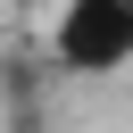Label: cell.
Returning a JSON list of instances; mask_svg holds the SVG:
<instances>
[{"instance_id":"obj_3","label":"cell","mask_w":133,"mask_h":133,"mask_svg":"<svg viewBox=\"0 0 133 133\" xmlns=\"http://www.w3.org/2000/svg\"><path fill=\"white\" fill-rule=\"evenodd\" d=\"M0 133H50V108H0Z\"/></svg>"},{"instance_id":"obj_4","label":"cell","mask_w":133,"mask_h":133,"mask_svg":"<svg viewBox=\"0 0 133 133\" xmlns=\"http://www.w3.org/2000/svg\"><path fill=\"white\" fill-rule=\"evenodd\" d=\"M125 8H133V0H125Z\"/></svg>"},{"instance_id":"obj_1","label":"cell","mask_w":133,"mask_h":133,"mask_svg":"<svg viewBox=\"0 0 133 133\" xmlns=\"http://www.w3.org/2000/svg\"><path fill=\"white\" fill-rule=\"evenodd\" d=\"M50 66L66 75H116L133 66V8L125 0H66L50 33Z\"/></svg>"},{"instance_id":"obj_2","label":"cell","mask_w":133,"mask_h":133,"mask_svg":"<svg viewBox=\"0 0 133 133\" xmlns=\"http://www.w3.org/2000/svg\"><path fill=\"white\" fill-rule=\"evenodd\" d=\"M42 91H50V58L8 50L0 58V108H42Z\"/></svg>"}]
</instances>
